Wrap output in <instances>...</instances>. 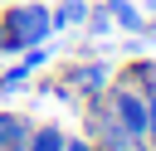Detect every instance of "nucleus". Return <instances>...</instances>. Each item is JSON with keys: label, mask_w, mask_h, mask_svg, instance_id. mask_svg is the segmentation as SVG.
Returning a JSON list of instances; mask_svg holds the SVG:
<instances>
[{"label": "nucleus", "mask_w": 156, "mask_h": 151, "mask_svg": "<svg viewBox=\"0 0 156 151\" xmlns=\"http://www.w3.org/2000/svg\"><path fill=\"white\" fill-rule=\"evenodd\" d=\"M141 34H156V15H151V19H146V29H141Z\"/></svg>", "instance_id": "obj_14"}, {"label": "nucleus", "mask_w": 156, "mask_h": 151, "mask_svg": "<svg viewBox=\"0 0 156 151\" xmlns=\"http://www.w3.org/2000/svg\"><path fill=\"white\" fill-rule=\"evenodd\" d=\"M54 39V15L44 0H10L0 10V54L15 58L29 44H49Z\"/></svg>", "instance_id": "obj_1"}, {"label": "nucleus", "mask_w": 156, "mask_h": 151, "mask_svg": "<svg viewBox=\"0 0 156 151\" xmlns=\"http://www.w3.org/2000/svg\"><path fill=\"white\" fill-rule=\"evenodd\" d=\"M146 151H156V146H146Z\"/></svg>", "instance_id": "obj_16"}, {"label": "nucleus", "mask_w": 156, "mask_h": 151, "mask_svg": "<svg viewBox=\"0 0 156 151\" xmlns=\"http://www.w3.org/2000/svg\"><path fill=\"white\" fill-rule=\"evenodd\" d=\"M83 29H88V39H107L117 24H112V10L98 0V5H88V19H83Z\"/></svg>", "instance_id": "obj_11"}, {"label": "nucleus", "mask_w": 156, "mask_h": 151, "mask_svg": "<svg viewBox=\"0 0 156 151\" xmlns=\"http://www.w3.org/2000/svg\"><path fill=\"white\" fill-rule=\"evenodd\" d=\"M49 15H54V34H63V29H83V19H88V0H58V5H49Z\"/></svg>", "instance_id": "obj_7"}, {"label": "nucleus", "mask_w": 156, "mask_h": 151, "mask_svg": "<svg viewBox=\"0 0 156 151\" xmlns=\"http://www.w3.org/2000/svg\"><path fill=\"white\" fill-rule=\"evenodd\" d=\"M102 102H107V112H112L132 136H141V141H146V112H151V97H146L136 83H127V78H117V73H112V83H107Z\"/></svg>", "instance_id": "obj_4"}, {"label": "nucleus", "mask_w": 156, "mask_h": 151, "mask_svg": "<svg viewBox=\"0 0 156 151\" xmlns=\"http://www.w3.org/2000/svg\"><path fill=\"white\" fill-rule=\"evenodd\" d=\"M58 83H63V88L73 93V102L83 107L88 97H102V93H107V83H112V68H107V63H102V58L88 49V54L68 58V63L58 68Z\"/></svg>", "instance_id": "obj_3"}, {"label": "nucleus", "mask_w": 156, "mask_h": 151, "mask_svg": "<svg viewBox=\"0 0 156 151\" xmlns=\"http://www.w3.org/2000/svg\"><path fill=\"white\" fill-rule=\"evenodd\" d=\"M5 151H24V146H5Z\"/></svg>", "instance_id": "obj_15"}, {"label": "nucleus", "mask_w": 156, "mask_h": 151, "mask_svg": "<svg viewBox=\"0 0 156 151\" xmlns=\"http://www.w3.org/2000/svg\"><path fill=\"white\" fill-rule=\"evenodd\" d=\"M63 141H68V132H63L58 122H34L24 151H63Z\"/></svg>", "instance_id": "obj_8"}, {"label": "nucleus", "mask_w": 156, "mask_h": 151, "mask_svg": "<svg viewBox=\"0 0 156 151\" xmlns=\"http://www.w3.org/2000/svg\"><path fill=\"white\" fill-rule=\"evenodd\" d=\"M146 146H156V97H151V112H146Z\"/></svg>", "instance_id": "obj_13"}, {"label": "nucleus", "mask_w": 156, "mask_h": 151, "mask_svg": "<svg viewBox=\"0 0 156 151\" xmlns=\"http://www.w3.org/2000/svg\"><path fill=\"white\" fill-rule=\"evenodd\" d=\"M63 151H98V146H93L88 136H68V141H63Z\"/></svg>", "instance_id": "obj_12"}, {"label": "nucleus", "mask_w": 156, "mask_h": 151, "mask_svg": "<svg viewBox=\"0 0 156 151\" xmlns=\"http://www.w3.org/2000/svg\"><path fill=\"white\" fill-rule=\"evenodd\" d=\"M102 5L112 10V24H117V29H127V34H141V29H146V15H141L132 0H102Z\"/></svg>", "instance_id": "obj_9"}, {"label": "nucleus", "mask_w": 156, "mask_h": 151, "mask_svg": "<svg viewBox=\"0 0 156 151\" xmlns=\"http://www.w3.org/2000/svg\"><path fill=\"white\" fill-rule=\"evenodd\" d=\"M83 136H88L98 151H146V141L132 136V132L107 112L102 97H88V102H83Z\"/></svg>", "instance_id": "obj_2"}, {"label": "nucleus", "mask_w": 156, "mask_h": 151, "mask_svg": "<svg viewBox=\"0 0 156 151\" xmlns=\"http://www.w3.org/2000/svg\"><path fill=\"white\" fill-rule=\"evenodd\" d=\"M117 78H127V83H136L146 97H156V54H146V58H132V63H122V68H112Z\"/></svg>", "instance_id": "obj_6"}, {"label": "nucleus", "mask_w": 156, "mask_h": 151, "mask_svg": "<svg viewBox=\"0 0 156 151\" xmlns=\"http://www.w3.org/2000/svg\"><path fill=\"white\" fill-rule=\"evenodd\" d=\"M29 78H34V73H29L20 58H15V63H5V68H0V102H5V97H15V93H24V88H29Z\"/></svg>", "instance_id": "obj_10"}, {"label": "nucleus", "mask_w": 156, "mask_h": 151, "mask_svg": "<svg viewBox=\"0 0 156 151\" xmlns=\"http://www.w3.org/2000/svg\"><path fill=\"white\" fill-rule=\"evenodd\" d=\"M29 132H34V117H29V112H20V107H0V151H5V146H24Z\"/></svg>", "instance_id": "obj_5"}]
</instances>
